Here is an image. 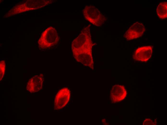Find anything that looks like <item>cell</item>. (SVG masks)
<instances>
[{"instance_id":"1","label":"cell","mask_w":167,"mask_h":125,"mask_svg":"<svg viewBox=\"0 0 167 125\" xmlns=\"http://www.w3.org/2000/svg\"><path fill=\"white\" fill-rule=\"evenodd\" d=\"M93 45L91 38L90 25L83 28L71 44L73 55L76 60L92 69H94L92 51Z\"/></svg>"},{"instance_id":"2","label":"cell","mask_w":167,"mask_h":125,"mask_svg":"<svg viewBox=\"0 0 167 125\" xmlns=\"http://www.w3.org/2000/svg\"><path fill=\"white\" fill-rule=\"evenodd\" d=\"M60 37L55 29L49 27L42 33L38 41L39 47L42 50L48 49L56 45Z\"/></svg>"},{"instance_id":"3","label":"cell","mask_w":167,"mask_h":125,"mask_svg":"<svg viewBox=\"0 0 167 125\" xmlns=\"http://www.w3.org/2000/svg\"><path fill=\"white\" fill-rule=\"evenodd\" d=\"M85 19L90 23L97 27H101L106 20V17L94 6H86L83 10Z\"/></svg>"},{"instance_id":"4","label":"cell","mask_w":167,"mask_h":125,"mask_svg":"<svg viewBox=\"0 0 167 125\" xmlns=\"http://www.w3.org/2000/svg\"><path fill=\"white\" fill-rule=\"evenodd\" d=\"M70 93L69 89L67 88H62L59 90L55 97V109H61L67 104L70 100Z\"/></svg>"},{"instance_id":"5","label":"cell","mask_w":167,"mask_h":125,"mask_svg":"<svg viewBox=\"0 0 167 125\" xmlns=\"http://www.w3.org/2000/svg\"><path fill=\"white\" fill-rule=\"evenodd\" d=\"M145 31L144 25L142 23L137 22L130 26L124 36L126 40H131L141 37Z\"/></svg>"},{"instance_id":"6","label":"cell","mask_w":167,"mask_h":125,"mask_svg":"<svg viewBox=\"0 0 167 125\" xmlns=\"http://www.w3.org/2000/svg\"><path fill=\"white\" fill-rule=\"evenodd\" d=\"M153 47L151 46L142 47L137 48L133 56V59L136 61L141 62L148 61L151 57Z\"/></svg>"},{"instance_id":"7","label":"cell","mask_w":167,"mask_h":125,"mask_svg":"<svg viewBox=\"0 0 167 125\" xmlns=\"http://www.w3.org/2000/svg\"><path fill=\"white\" fill-rule=\"evenodd\" d=\"M43 75H36L31 77L28 82L26 86L27 89L32 92H37L42 88L43 78Z\"/></svg>"},{"instance_id":"8","label":"cell","mask_w":167,"mask_h":125,"mask_svg":"<svg viewBox=\"0 0 167 125\" xmlns=\"http://www.w3.org/2000/svg\"><path fill=\"white\" fill-rule=\"evenodd\" d=\"M167 2H162L160 3L157 7V14L160 19H164L167 18Z\"/></svg>"},{"instance_id":"9","label":"cell","mask_w":167,"mask_h":125,"mask_svg":"<svg viewBox=\"0 0 167 125\" xmlns=\"http://www.w3.org/2000/svg\"><path fill=\"white\" fill-rule=\"evenodd\" d=\"M6 62L5 60H2L0 62V80L4 76L6 69Z\"/></svg>"}]
</instances>
